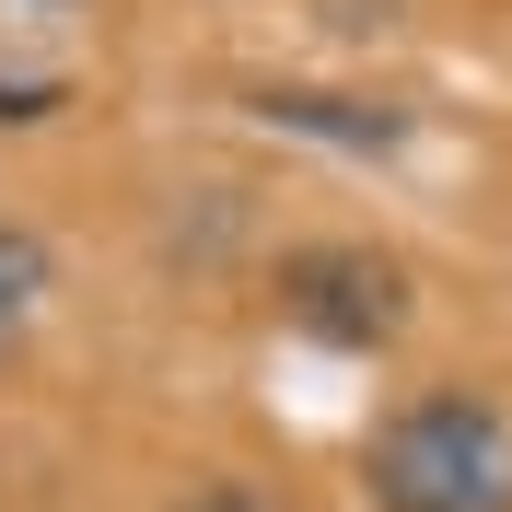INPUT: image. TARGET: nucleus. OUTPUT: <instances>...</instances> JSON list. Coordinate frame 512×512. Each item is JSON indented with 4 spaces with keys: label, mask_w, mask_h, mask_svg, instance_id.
Wrapping results in <instances>:
<instances>
[{
    "label": "nucleus",
    "mask_w": 512,
    "mask_h": 512,
    "mask_svg": "<svg viewBox=\"0 0 512 512\" xmlns=\"http://www.w3.org/2000/svg\"><path fill=\"white\" fill-rule=\"evenodd\" d=\"M373 512H512V408L478 384H431L361 443Z\"/></svg>",
    "instance_id": "obj_1"
},
{
    "label": "nucleus",
    "mask_w": 512,
    "mask_h": 512,
    "mask_svg": "<svg viewBox=\"0 0 512 512\" xmlns=\"http://www.w3.org/2000/svg\"><path fill=\"white\" fill-rule=\"evenodd\" d=\"M280 315L326 350H384L396 326H408V268L384 245H291L280 256Z\"/></svg>",
    "instance_id": "obj_2"
},
{
    "label": "nucleus",
    "mask_w": 512,
    "mask_h": 512,
    "mask_svg": "<svg viewBox=\"0 0 512 512\" xmlns=\"http://www.w3.org/2000/svg\"><path fill=\"white\" fill-rule=\"evenodd\" d=\"M256 117L291 128V140H326V152H396L408 140V117L396 105H361V94H315V82H256Z\"/></svg>",
    "instance_id": "obj_3"
},
{
    "label": "nucleus",
    "mask_w": 512,
    "mask_h": 512,
    "mask_svg": "<svg viewBox=\"0 0 512 512\" xmlns=\"http://www.w3.org/2000/svg\"><path fill=\"white\" fill-rule=\"evenodd\" d=\"M47 291H59V256L35 245L24 222H0V361L24 350V326L47 315Z\"/></svg>",
    "instance_id": "obj_4"
},
{
    "label": "nucleus",
    "mask_w": 512,
    "mask_h": 512,
    "mask_svg": "<svg viewBox=\"0 0 512 512\" xmlns=\"http://www.w3.org/2000/svg\"><path fill=\"white\" fill-rule=\"evenodd\" d=\"M163 512H291L268 478H245V466H187V478L163 489Z\"/></svg>",
    "instance_id": "obj_5"
},
{
    "label": "nucleus",
    "mask_w": 512,
    "mask_h": 512,
    "mask_svg": "<svg viewBox=\"0 0 512 512\" xmlns=\"http://www.w3.org/2000/svg\"><path fill=\"white\" fill-rule=\"evenodd\" d=\"M59 105V82H0V117H47Z\"/></svg>",
    "instance_id": "obj_6"
}]
</instances>
